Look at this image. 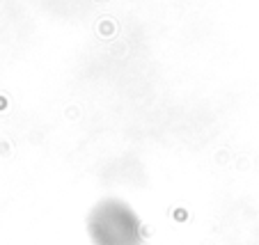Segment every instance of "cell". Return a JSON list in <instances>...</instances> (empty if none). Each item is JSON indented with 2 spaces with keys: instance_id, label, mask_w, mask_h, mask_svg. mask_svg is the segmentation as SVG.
I'll use <instances>...</instances> for the list:
<instances>
[{
  "instance_id": "6da1fadb",
  "label": "cell",
  "mask_w": 259,
  "mask_h": 245,
  "mask_svg": "<svg viewBox=\"0 0 259 245\" xmlns=\"http://www.w3.org/2000/svg\"><path fill=\"white\" fill-rule=\"evenodd\" d=\"M90 236L97 245H142L136 213L117 200H106L90 216Z\"/></svg>"
}]
</instances>
